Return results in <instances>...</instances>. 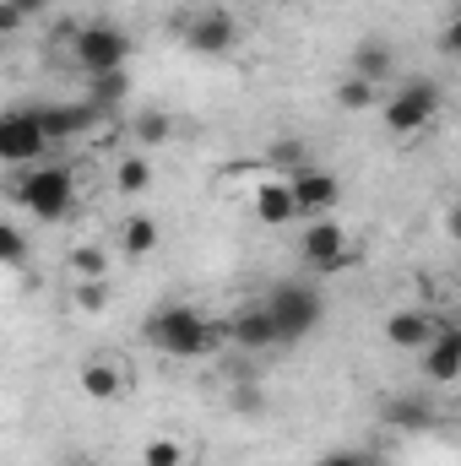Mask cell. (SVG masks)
I'll use <instances>...</instances> for the list:
<instances>
[{
    "mask_svg": "<svg viewBox=\"0 0 461 466\" xmlns=\"http://www.w3.org/2000/svg\"><path fill=\"white\" fill-rule=\"evenodd\" d=\"M141 337H147V348L169 352V358H207V352H218V342H223V326L207 320L190 304H158L141 320Z\"/></svg>",
    "mask_w": 461,
    "mask_h": 466,
    "instance_id": "1",
    "label": "cell"
},
{
    "mask_svg": "<svg viewBox=\"0 0 461 466\" xmlns=\"http://www.w3.org/2000/svg\"><path fill=\"white\" fill-rule=\"evenodd\" d=\"M11 201L27 207L38 223H60L77 212V179L71 168H22L11 185Z\"/></svg>",
    "mask_w": 461,
    "mask_h": 466,
    "instance_id": "2",
    "label": "cell"
},
{
    "mask_svg": "<svg viewBox=\"0 0 461 466\" xmlns=\"http://www.w3.org/2000/svg\"><path fill=\"white\" fill-rule=\"evenodd\" d=\"M266 315L277 326V342H299L326 320V299L310 282H277L271 299H266Z\"/></svg>",
    "mask_w": 461,
    "mask_h": 466,
    "instance_id": "3",
    "label": "cell"
},
{
    "mask_svg": "<svg viewBox=\"0 0 461 466\" xmlns=\"http://www.w3.org/2000/svg\"><path fill=\"white\" fill-rule=\"evenodd\" d=\"M440 104H446V93H440L435 76H407V82L380 104V119H385L391 136H418L429 119L440 115Z\"/></svg>",
    "mask_w": 461,
    "mask_h": 466,
    "instance_id": "4",
    "label": "cell"
},
{
    "mask_svg": "<svg viewBox=\"0 0 461 466\" xmlns=\"http://www.w3.org/2000/svg\"><path fill=\"white\" fill-rule=\"evenodd\" d=\"M130 49H136L130 33L115 27V22H82L77 38H71V60H77L87 76H98V71H125Z\"/></svg>",
    "mask_w": 461,
    "mask_h": 466,
    "instance_id": "5",
    "label": "cell"
},
{
    "mask_svg": "<svg viewBox=\"0 0 461 466\" xmlns=\"http://www.w3.org/2000/svg\"><path fill=\"white\" fill-rule=\"evenodd\" d=\"M44 152H49V141L38 130V109H5L0 115V163L5 168H27Z\"/></svg>",
    "mask_w": 461,
    "mask_h": 466,
    "instance_id": "6",
    "label": "cell"
},
{
    "mask_svg": "<svg viewBox=\"0 0 461 466\" xmlns=\"http://www.w3.org/2000/svg\"><path fill=\"white\" fill-rule=\"evenodd\" d=\"M299 249H304V266L310 271H321V277H337L353 266V249H347V233L332 223V218H321V223H310L304 238H299Z\"/></svg>",
    "mask_w": 461,
    "mask_h": 466,
    "instance_id": "7",
    "label": "cell"
},
{
    "mask_svg": "<svg viewBox=\"0 0 461 466\" xmlns=\"http://www.w3.org/2000/svg\"><path fill=\"white\" fill-rule=\"evenodd\" d=\"M233 44H239V22H233V11H223V5L196 11V16H190V27H185V49H190V55H201V60L229 55Z\"/></svg>",
    "mask_w": 461,
    "mask_h": 466,
    "instance_id": "8",
    "label": "cell"
},
{
    "mask_svg": "<svg viewBox=\"0 0 461 466\" xmlns=\"http://www.w3.org/2000/svg\"><path fill=\"white\" fill-rule=\"evenodd\" d=\"M288 190H293V207L304 218V212H332L343 196V179L326 168H299V174H288Z\"/></svg>",
    "mask_w": 461,
    "mask_h": 466,
    "instance_id": "9",
    "label": "cell"
},
{
    "mask_svg": "<svg viewBox=\"0 0 461 466\" xmlns=\"http://www.w3.org/2000/svg\"><path fill=\"white\" fill-rule=\"evenodd\" d=\"M418 358H424V374H429L435 385H451L461 374V331L451 320H440V331L418 348Z\"/></svg>",
    "mask_w": 461,
    "mask_h": 466,
    "instance_id": "10",
    "label": "cell"
},
{
    "mask_svg": "<svg viewBox=\"0 0 461 466\" xmlns=\"http://www.w3.org/2000/svg\"><path fill=\"white\" fill-rule=\"evenodd\" d=\"M98 119H104V115H98L93 104H44V109H38V130H44V141L55 147V141L87 136Z\"/></svg>",
    "mask_w": 461,
    "mask_h": 466,
    "instance_id": "11",
    "label": "cell"
},
{
    "mask_svg": "<svg viewBox=\"0 0 461 466\" xmlns=\"http://www.w3.org/2000/svg\"><path fill=\"white\" fill-rule=\"evenodd\" d=\"M435 331H440V320H435L429 309H391V315H385V342L402 348V352H418Z\"/></svg>",
    "mask_w": 461,
    "mask_h": 466,
    "instance_id": "12",
    "label": "cell"
},
{
    "mask_svg": "<svg viewBox=\"0 0 461 466\" xmlns=\"http://www.w3.org/2000/svg\"><path fill=\"white\" fill-rule=\"evenodd\" d=\"M250 207H255V218H261L266 228H288V223L299 218V207H293V190H288V179H261V185L250 190Z\"/></svg>",
    "mask_w": 461,
    "mask_h": 466,
    "instance_id": "13",
    "label": "cell"
},
{
    "mask_svg": "<svg viewBox=\"0 0 461 466\" xmlns=\"http://www.w3.org/2000/svg\"><path fill=\"white\" fill-rule=\"evenodd\" d=\"M223 337H233L244 352H261V348H277V326H271V315H266V304H244L239 315H233L229 326H223Z\"/></svg>",
    "mask_w": 461,
    "mask_h": 466,
    "instance_id": "14",
    "label": "cell"
},
{
    "mask_svg": "<svg viewBox=\"0 0 461 466\" xmlns=\"http://www.w3.org/2000/svg\"><path fill=\"white\" fill-rule=\"evenodd\" d=\"M391 71H396V49H391L385 38H364V44L347 55V76H364V82H374V87H380Z\"/></svg>",
    "mask_w": 461,
    "mask_h": 466,
    "instance_id": "15",
    "label": "cell"
},
{
    "mask_svg": "<svg viewBox=\"0 0 461 466\" xmlns=\"http://www.w3.org/2000/svg\"><path fill=\"white\" fill-rule=\"evenodd\" d=\"M385 423L402 429V434H429V429L440 423V407H435L429 396H396V401L385 407Z\"/></svg>",
    "mask_w": 461,
    "mask_h": 466,
    "instance_id": "16",
    "label": "cell"
},
{
    "mask_svg": "<svg viewBox=\"0 0 461 466\" xmlns=\"http://www.w3.org/2000/svg\"><path fill=\"white\" fill-rule=\"evenodd\" d=\"M77 385H82L87 401H119L125 396V374H119V363H109V358H87L82 374H77Z\"/></svg>",
    "mask_w": 461,
    "mask_h": 466,
    "instance_id": "17",
    "label": "cell"
},
{
    "mask_svg": "<svg viewBox=\"0 0 461 466\" xmlns=\"http://www.w3.org/2000/svg\"><path fill=\"white\" fill-rule=\"evenodd\" d=\"M130 98V76L125 71H98V76H87V104L98 109V115H109Z\"/></svg>",
    "mask_w": 461,
    "mask_h": 466,
    "instance_id": "18",
    "label": "cell"
},
{
    "mask_svg": "<svg viewBox=\"0 0 461 466\" xmlns=\"http://www.w3.org/2000/svg\"><path fill=\"white\" fill-rule=\"evenodd\" d=\"M158 218H125V228H119V249L130 255V260H147V255H158Z\"/></svg>",
    "mask_w": 461,
    "mask_h": 466,
    "instance_id": "19",
    "label": "cell"
},
{
    "mask_svg": "<svg viewBox=\"0 0 461 466\" xmlns=\"http://www.w3.org/2000/svg\"><path fill=\"white\" fill-rule=\"evenodd\" d=\"M130 136H136L141 147H163V141L174 136V119L163 115V109H141V115L130 119Z\"/></svg>",
    "mask_w": 461,
    "mask_h": 466,
    "instance_id": "20",
    "label": "cell"
},
{
    "mask_svg": "<svg viewBox=\"0 0 461 466\" xmlns=\"http://www.w3.org/2000/svg\"><path fill=\"white\" fill-rule=\"evenodd\" d=\"M115 190L119 196H141V190H152V163H147V157H119Z\"/></svg>",
    "mask_w": 461,
    "mask_h": 466,
    "instance_id": "21",
    "label": "cell"
},
{
    "mask_svg": "<svg viewBox=\"0 0 461 466\" xmlns=\"http://www.w3.org/2000/svg\"><path fill=\"white\" fill-rule=\"evenodd\" d=\"M374 104H380V87L364 82V76H347L343 87H337V109H347V115H364V109H374Z\"/></svg>",
    "mask_w": 461,
    "mask_h": 466,
    "instance_id": "22",
    "label": "cell"
},
{
    "mask_svg": "<svg viewBox=\"0 0 461 466\" xmlns=\"http://www.w3.org/2000/svg\"><path fill=\"white\" fill-rule=\"evenodd\" d=\"M66 271H71V282H77V277H109V255H104L98 244H77V249L66 255Z\"/></svg>",
    "mask_w": 461,
    "mask_h": 466,
    "instance_id": "23",
    "label": "cell"
},
{
    "mask_svg": "<svg viewBox=\"0 0 461 466\" xmlns=\"http://www.w3.org/2000/svg\"><path fill=\"white\" fill-rule=\"evenodd\" d=\"M141 466H185V445H179V440H169V434H158V440H147Z\"/></svg>",
    "mask_w": 461,
    "mask_h": 466,
    "instance_id": "24",
    "label": "cell"
},
{
    "mask_svg": "<svg viewBox=\"0 0 461 466\" xmlns=\"http://www.w3.org/2000/svg\"><path fill=\"white\" fill-rule=\"evenodd\" d=\"M0 266H27V233L0 218Z\"/></svg>",
    "mask_w": 461,
    "mask_h": 466,
    "instance_id": "25",
    "label": "cell"
},
{
    "mask_svg": "<svg viewBox=\"0 0 461 466\" xmlns=\"http://www.w3.org/2000/svg\"><path fill=\"white\" fill-rule=\"evenodd\" d=\"M71 299H77L82 309H104V304H109V277H77V282H71Z\"/></svg>",
    "mask_w": 461,
    "mask_h": 466,
    "instance_id": "26",
    "label": "cell"
},
{
    "mask_svg": "<svg viewBox=\"0 0 461 466\" xmlns=\"http://www.w3.org/2000/svg\"><path fill=\"white\" fill-rule=\"evenodd\" d=\"M271 168H282V174L310 168V163H304V141H277V147H271Z\"/></svg>",
    "mask_w": 461,
    "mask_h": 466,
    "instance_id": "27",
    "label": "cell"
},
{
    "mask_svg": "<svg viewBox=\"0 0 461 466\" xmlns=\"http://www.w3.org/2000/svg\"><path fill=\"white\" fill-rule=\"evenodd\" d=\"M261 407H266V401H261V390H255V385H233V412H250V418H255Z\"/></svg>",
    "mask_w": 461,
    "mask_h": 466,
    "instance_id": "28",
    "label": "cell"
},
{
    "mask_svg": "<svg viewBox=\"0 0 461 466\" xmlns=\"http://www.w3.org/2000/svg\"><path fill=\"white\" fill-rule=\"evenodd\" d=\"M440 55H446V60H456L461 55V16L446 22V33H440Z\"/></svg>",
    "mask_w": 461,
    "mask_h": 466,
    "instance_id": "29",
    "label": "cell"
},
{
    "mask_svg": "<svg viewBox=\"0 0 461 466\" xmlns=\"http://www.w3.org/2000/svg\"><path fill=\"white\" fill-rule=\"evenodd\" d=\"M5 5H11V11H16L22 22H27V16H44V11H49V0H5Z\"/></svg>",
    "mask_w": 461,
    "mask_h": 466,
    "instance_id": "30",
    "label": "cell"
},
{
    "mask_svg": "<svg viewBox=\"0 0 461 466\" xmlns=\"http://www.w3.org/2000/svg\"><path fill=\"white\" fill-rule=\"evenodd\" d=\"M16 27H22V16H16V11H11V5H5V0H0V38H11V33H16Z\"/></svg>",
    "mask_w": 461,
    "mask_h": 466,
    "instance_id": "31",
    "label": "cell"
},
{
    "mask_svg": "<svg viewBox=\"0 0 461 466\" xmlns=\"http://www.w3.org/2000/svg\"><path fill=\"white\" fill-rule=\"evenodd\" d=\"M315 466H358V456L353 451H332V456H321Z\"/></svg>",
    "mask_w": 461,
    "mask_h": 466,
    "instance_id": "32",
    "label": "cell"
},
{
    "mask_svg": "<svg viewBox=\"0 0 461 466\" xmlns=\"http://www.w3.org/2000/svg\"><path fill=\"white\" fill-rule=\"evenodd\" d=\"M358 466H385L380 456H358Z\"/></svg>",
    "mask_w": 461,
    "mask_h": 466,
    "instance_id": "33",
    "label": "cell"
},
{
    "mask_svg": "<svg viewBox=\"0 0 461 466\" xmlns=\"http://www.w3.org/2000/svg\"><path fill=\"white\" fill-rule=\"evenodd\" d=\"M66 466H93V461H82V456H71V461H66Z\"/></svg>",
    "mask_w": 461,
    "mask_h": 466,
    "instance_id": "34",
    "label": "cell"
}]
</instances>
